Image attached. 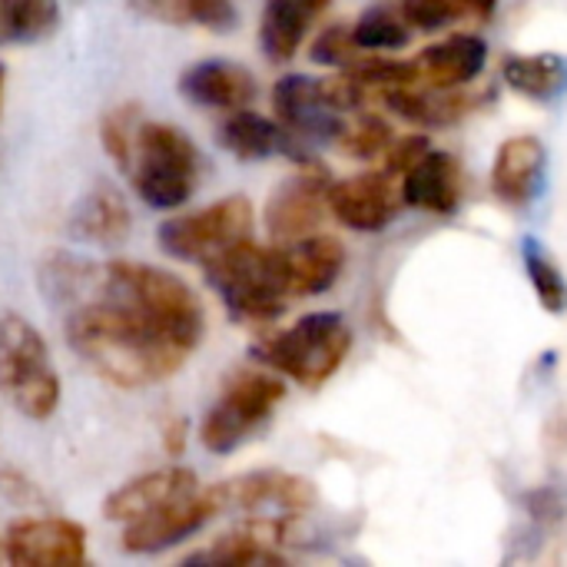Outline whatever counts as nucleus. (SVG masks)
Instances as JSON below:
<instances>
[{
    "instance_id": "obj_1",
    "label": "nucleus",
    "mask_w": 567,
    "mask_h": 567,
    "mask_svg": "<svg viewBox=\"0 0 567 567\" xmlns=\"http://www.w3.org/2000/svg\"><path fill=\"white\" fill-rule=\"evenodd\" d=\"M66 342L100 379L120 389L156 385L176 375L193 352L169 329L110 296L70 316Z\"/></svg>"
},
{
    "instance_id": "obj_2",
    "label": "nucleus",
    "mask_w": 567,
    "mask_h": 567,
    "mask_svg": "<svg viewBox=\"0 0 567 567\" xmlns=\"http://www.w3.org/2000/svg\"><path fill=\"white\" fill-rule=\"evenodd\" d=\"M203 272L236 322H272L292 299L282 249L256 246L252 236L209 259Z\"/></svg>"
},
{
    "instance_id": "obj_3",
    "label": "nucleus",
    "mask_w": 567,
    "mask_h": 567,
    "mask_svg": "<svg viewBox=\"0 0 567 567\" xmlns=\"http://www.w3.org/2000/svg\"><path fill=\"white\" fill-rule=\"evenodd\" d=\"M100 282H103V296L140 309L143 316L169 329L176 339H183L189 349L199 346L206 329V312L199 296L179 276L146 262L113 259L103 266Z\"/></svg>"
},
{
    "instance_id": "obj_4",
    "label": "nucleus",
    "mask_w": 567,
    "mask_h": 567,
    "mask_svg": "<svg viewBox=\"0 0 567 567\" xmlns=\"http://www.w3.org/2000/svg\"><path fill=\"white\" fill-rule=\"evenodd\" d=\"M349 349H352V329L339 312H309L289 329L269 336L256 349V355L272 372L306 389H319L342 369Z\"/></svg>"
},
{
    "instance_id": "obj_5",
    "label": "nucleus",
    "mask_w": 567,
    "mask_h": 567,
    "mask_svg": "<svg viewBox=\"0 0 567 567\" xmlns=\"http://www.w3.org/2000/svg\"><path fill=\"white\" fill-rule=\"evenodd\" d=\"M126 176L146 206L176 209L199 183V153L183 130L169 123H140Z\"/></svg>"
},
{
    "instance_id": "obj_6",
    "label": "nucleus",
    "mask_w": 567,
    "mask_h": 567,
    "mask_svg": "<svg viewBox=\"0 0 567 567\" xmlns=\"http://www.w3.org/2000/svg\"><path fill=\"white\" fill-rule=\"evenodd\" d=\"M0 392L33 422L50 419L60 405V375L50 349L23 316L0 319Z\"/></svg>"
},
{
    "instance_id": "obj_7",
    "label": "nucleus",
    "mask_w": 567,
    "mask_h": 567,
    "mask_svg": "<svg viewBox=\"0 0 567 567\" xmlns=\"http://www.w3.org/2000/svg\"><path fill=\"white\" fill-rule=\"evenodd\" d=\"M282 399H286V382L279 379V372L276 375L259 369L233 372L199 425L203 449H209L213 455L236 452L272 419Z\"/></svg>"
},
{
    "instance_id": "obj_8",
    "label": "nucleus",
    "mask_w": 567,
    "mask_h": 567,
    "mask_svg": "<svg viewBox=\"0 0 567 567\" xmlns=\"http://www.w3.org/2000/svg\"><path fill=\"white\" fill-rule=\"evenodd\" d=\"M213 495L219 502V512L249 515L246 528L266 538L269 545H276L286 535L292 518L306 515L316 505L312 482L289 472H249L223 485H213Z\"/></svg>"
},
{
    "instance_id": "obj_9",
    "label": "nucleus",
    "mask_w": 567,
    "mask_h": 567,
    "mask_svg": "<svg viewBox=\"0 0 567 567\" xmlns=\"http://www.w3.org/2000/svg\"><path fill=\"white\" fill-rule=\"evenodd\" d=\"M252 236V203L246 196H226L189 216L166 219L156 233L159 249L183 262L206 266L229 246Z\"/></svg>"
},
{
    "instance_id": "obj_10",
    "label": "nucleus",
    "mask_w": 567,
    "mask_h": 567,
    "mask_svg": "<svg viewBox=\"0 0 567 567\" xmlns=\"http://www.w3.org/2000/svg\"><path fill=\"white\" fill-rule=\"evenodd\" d=\"M329 179L319 166H302L282 179L266 203V229L279 243L312 236L329 213Z\"/></svg>"
},
{
    "instance_id": "obj_11",
    "label": "nucleus",
    "mask_w": 567,
    "mask_h": 567,
    "mask_svg": "<svg viewBox=\"0 0 567 567\" xmlns=\"http://www.w3.org/2000/svg\"><path fill=\"white\" fill-rule=\"evenodd\" d=\"M3 558L13 567H60L86 561V528L70 518H23L3 538Z\"/></svg>"
},
{
    "instance_id": "obj_12",
    "label": "nucleus",
    "mask_w": 567,
    "mask_h": 567,
    "mask_svg": "<svg viewBox=\"0 0 567 567\" xmlns=\"http://www.w3.org/2000/svg\"><path fill=\"white\" fill-rule=\"evenodd\" d=\"M272 110L276 120L292 133V140H306V143H336L346 116L342 110L332 106V100L326 96L322 80L302 76V73H289L276 83L272 90Z\"/></svg>"
},
{
    "instance_id": "obj_13",
    "label": "nucleus",
    "mask_w": 567,
    "mask_h": 567,
    "mask_svg": "<svg viewBox=\"0 0 567 567\" xmlns=\"http://www.w3.org/2000/svg\"><path fill=\"white\" fill-rule=\"evenodd\" d=\"M219 515V502L213 495V488H199L193 492L189 498L156 512V515H146L140 522H130L123 538H120V548L126 555H156V551H166L186 538H193L196 532H203L213 518Z\"/></svg>"
},
{
    "instance_id": "obj_14",
    "label": "nucleus",
    "mask_w": 567,
    "mask_h": 567,
    "mask_svg": "<svg viewBox=\"0 0 567 567\" xmlns=\"http://www.w3.org/2000/svg\"><path fill=\"white\" fill-rule=\"evenodd\" d=\"M402 206V193L395 189V176L385 169L355 173L329 186V213L355 229V233H379L385 229Z\"/></svg>"
},
{
    "instance_id": "obj_15",
    "label": "nucleus",
    "mask_w": 567,
    "mask_h": 567,
    "mask_svg": "<svg viewBox=\"0 0 567 567\" xmlns=\"http://www.w3.org/2000/svg\"><path fill=\"white\" fill-rule=\"evenodd\" d=\"M193 492H199V482L189 468L169 465L159 472H146L133 482H126L123 488H116L106 502H103V515L110 522H140L146 515H156L183 498H189Z\"/></svg>"
},
{
    "instance_id": "obj_16",
    "label": "nucleus",
    "mask_w": 567,
    "mask_h": 567,
    "mask_svg": "<svg viewBox=\"0 0 567 567\" xmlns=\"http://www.w3.org/2000/svg\"><path fill=\"white\" fill-rule=\"evenodd\" d=\"M545 143L532 133L512 136L498 146L492 163V189L508 206H525L538 196L545 179Z\"/></svg>"
},
{
    "instance_id": "obj_17",
    "label": "nucleus",
    "mask_w": 567,
    "mask_h": 567,
    "mask_svg": "<svg viewBox=\"0 0 567 567\" xmlns=\"http://www.w3.org/2000/svg\"><path fill=\"white\" fill-rule=\"evenodd\" d=\"M402 203L439 216L455 213L462 203V163L452 153L429 150L419 163L409 166L402 179Z\"/></svg>"
},
{
    "instance_id": "obj_18",
    "label": "nucleus",
    "mask_w": 567,
    "mask_h": 567,
    "mask_svg": "<svg viewBox=\"0 0 567 567\" xmlns=\"http://www.w3.org/2000/svg\"><path fill=\"white\" fill-rule=\"evenodd\" d=\"M292 299L329 292L346 269V246L336 236H306L282 246Z\"/></svg>"
},
{
    "instance_id": "obj_19",
    "label": "nucleus",
    "mask_w": 567,
    "mask_h": 567,
    "mask_svg": "<svg viewBox=\"0 0 567 567\" xmlns=\"http://www.w3.org/2000/svg\"><path fill=\"white\" fill-rule=\"evenodd\" d=\"M179 93L206 110H239L252 103L256 80L233 60H199L179 76Z\"/></svg>"
},
{
    "instance_id": "obj_20",
    "label": "nucleus",
    "mask_w": 567,
    "mask_h": 567,
    "mask_svg": "<svg viewBox=\"0 0 567 567\" xmlns=\"http://www.w3.org/2000/svg\"><path fill=\"white\" fill-rule=\"evenodd\" d=\"M488 60V47L482 37L472 33H455L442 43H432L419 53L415 70L419 80L432 90H458L468 86Z\"/></svg>"
},
{
    "instance_id": "obj_21",
    "label": "nucleus",
    "mask_w": 567,
    "mask_h": 567,
    "mask_svg": "<svg viewBox=\"0 0 567 567\" xmlns=\"http://www.w3.org/2000/svg\"><path fill=\"white\" fill-rule=\"evenodd\" d=\"M216 136H219V146L233 153L236 159H269L279 153H292V143H296L292 133L279 120H269L246 106L229 110Z\"/></svg>"
},
{
    "instance_id": "obj_22",
    "label": "nucleus",
    "mask_w": 567,
    "mask_h": 567,
    "mask_svg": "<svg viewBox=\"0 0 567 567\" xmlns=\"http://www.w3.org/2000/svg\"><path fill=\"white\" fill-rule=\"evenodd\" d=\"M322 13L316 0H266L259 17V47L272 63H289L302 37L309 33L312 20Z\"/></svg>"
},
{
    "instance_id": "obj_23",
    "label": "nucleus",
    "mask_w": 567,
    "mask_h": 567,
    "mask_svg": "<svg viewBox=\"0 0 567 567\" xmlns=\"http://www.w3.org/2000/svg\"><path fill=\"white\" fill-rule=\"evenodd\" d=\"M70 233L76 239H86V243H100V246H113L120 243L126 233H130V206L123 199L120 189L113 186H96L90 189L76 213H73V226Z\"/></svg>"
},
{
    "instance_id": "obj_24",
    "label": "nucleus",
    "mask_w": 567,
    "mask_h": 567,
    "mask_svg": "<svg viewBox=\"0 0 567 567\" xmlns=\"http://www.w3.org/2000/svg\"><path fill=\"white\" fill-rule=\"evenodd\" d=\"M502 73L508 86L528 100H555L567 90V60L558 53H512Z\"/></svg>"
},
{
    "instance_id": "obj_25",
    "label": "nucleus",
    "mask_w": 567,
    "mask_h": 567,
    "mask_svg": "<svg viewBox=\"0 0 567 567\" xmlns=\"http://www.w3.org/2000/svg\"><path fill=\"white\" fill-rule=\"evenodd\" d=\"M133 13L169 23V27H206V30H229L236 23L233 0H126Z\"/></svg>"
},
{
    "instance_id": "obj_26",
    "label": "nucleus",
    "mask_w": 567,
    "mask_h": 567,
    "mask_svg": "<svg viewBox=\"0 0 567 567\" xmlns=\"http://www.w3.org/2000/svg\"><path fill=\"white\" fill-rule=\"evenodd\" d=\"M56 0H0V43H33L56 30Z\"/></svg>"
},
{
    "instance_id": "obj_27",
    "label": "nucleus",
    "mask_w": 567,
    "mask_h": 567,
    "mask_svg": "<svg viewBox=\"0 0 567 567\" xmlns=\"http://www.w3.org/2000/svg\"><path fill=\"white\" fill-rule=\"evenodd\" d=\"M186 565H226V567H256V565H286V558L269 548L266 538H259L256 532L243 528L236 535L216 538L213 548L196 551L186 558Z\"/></svg>"
},
{
    "instance_id": "obj_28",
    "label": "nucleus",
    "mask_w": 567,
    "mask_h": 567,
    "mask_svg": "<svg viewBox=\"0 0 567 567\" xmlns=\"http://www.w3.org/2000/svg\"><path fill=\"white\" fill-rule=\"evenodd\" d=\"M409 30L412 23L405 20V13L392 3H372L352 27L355 47L362 50H399L409 43Z\"/></svg>"
},
{
    "instance_id": "obj_29",
    "label": "nucleus",
    "mask_w": 567,
    "mask_h": 567,
    "mask_svg": "<svg viewBox=\"0 0 567 567\" xmlns=\"http://www.w3.org/2000/svg\"><path fill=\"white\" fill-rule=\"evenodd\" d=\"M525 272H528V279H532V289H535L538 302H542L548 312H555V316L567 312L565 276H561L558 262H555L535 239H525Z\"/></svg>"
},
{
    "instance_id": "obj_30",
    "label": "nucleus",
    "mask_w": 567,
    "mask_h": 567,
    "mask_svg": "<svg viewBox=\"0 0 567 567\" xmlns=\"http://www.w3.org/2000/svg\"><path fill=\"white\" fill-rule=\"evenodd\" d=\"M336 143H339V150L346 156L372 159V156H382L392 146V126L375 113H355V116H349L342 123Z\"/></svg>"
},
{
    "instance_id": "obj_31",
    "label": "nucleus",
    "mask_w": 567,
    "mask_h": 567,
    "mask_svg": "<svg viewBox=\"0 0 567 567\" xmlns=\"http://www.w3.org/2000/svg\"><path fill=\"white\" fill-rule=\"evenodd\" d=\"M140 116H136V106H120L113 113L103 116L100 123V140H103V150L110 153V159L126 173L130 166V156H133V143H136V130H140Z\"/></svg>"
},
{
    "instance_id": "obj_32",
    "label": "nucleus",
    "mask_w": 567,
    "mask_h": 567,
    "mask_svg": "<svg viewBox=\"0 0 567 567\" xmlns=\"http://www.w3.org/2000/svg\"><path fill=\"white\" fill-rule=\"evenodd\" d=\"M399 10L415 30H439L452 17H458L452 0H399Z\"/></svg>"
},
{
    "instance_id": "obj_33",
    "label": "nucleus",
    "mask_w": 567,
    "mask_h": 567,
    "mask_svg": "<svg viewBox=\"0 0 567 567\" xmlns=\"http://www.w3.org/2000/svg\"><path fill=\"white\" fill-rule=\"evenodd\" d=\"M359 47H355V37H352V30H346V27H329L316 43H312V60L316 63H336V66H342V63H352V53H355Z\"/></svg>"
},
{
    "instance_id": "obj_34",
    "label": "nucleus",
    "mask_w": 567,
    "mask_h": 567,
    "mask_svg": "<svg viewBox=\"0 0 567 567\" xmlns=\"http://www.w3.org/2000/svg\"><path fill=\"white\" fill-rule=\"evenodd\" d=\"M425 153H429V143H425V136L392 140V146L382 153V156H385V173H392V176H402V173H409V166H412V163H419Z\"/></svg>"
},
{
    "instance_id": "obj_35",
    "label": "nucleus",
    "mask_w": 567,
    "mask_h": 567,
    "mask_svg": "<svg viewBox=\"0 0 567 567\" xmlns=\"http://www.w3.org/2000/svg\"><path fill=\"white\" fill-rule=\"evenodd\" d=\"M452 7H455L458 17H468V20H492L498 0H452Z\"/></svg>"
},
{
    "instance_id": "obj_36",
    "label": "nucleus",
    "mask_w": 567,
    "mask_h": 567,
    "mask_svg": "<svg viewBox=\"0 0 567 567\" xmlns=\"http://www.w3.org/2000/svg\"><path fill=\"white\" fill-rule=\"evenodd\" d=\"M163 445H166V452L176 458V455H183V449H186V422L183 419H173L166 429H163Z\"/></svg>"
},
{
    "instance_id": "obj_37",
    "label": "nucleus",
    "mask_w": 567,
    "mask_h": 567,
    "mask_svg": "<svg viewBox=\"0 0 567 567\" xmlns=\"http://www.w3.org/2000/svg\"><path fill=\"white\" fill-rule=\"evenodd\" d=\"M3 76H7V70H3V63H0V96H3Z\"/></svg>"
},
{
    "instance_id": "obj_38",
    "label": "nucleus",
    "mask_w": 567,
    "mask_h": 567,
    "mask_svg": "<svg viewBox=\"0 0 567 567\" xmlns=\"http://www.w3.org/2000/svg\"><path fill=\"white\" fill-rule=\"evenodd\" d=\"M0 558H3V555H0Z\"/></svg>"
}]
</instances>
